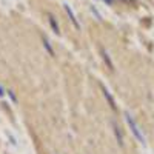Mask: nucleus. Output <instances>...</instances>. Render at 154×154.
I'll return each instance as SVG.
<instances>
[{
    "label": "nucleus",
    "instance_id": "obj_1",
    "mask_svg": "<svg viewBox=\"0 0 154 154\" xmlns=\"http://www.w3.org/2000/svg\"><path fill=\"white\" fill-rule=\"evenodd\" d=\"M125 120H126V123H128V126H130V130H131V133H133V136L139 140L142 145H146V140H145V136L142 134V130L139 128V125H137V122L134 120V117L128 112V111H125Z\"/></svg>",
    "mask_w": 154,
    "mask_h": 154
},
{
    "label": "nucleus",
    "instance_id": "obj_2",
    "mask_svg": "<svg viewBox=\"0 0 154 154\" xmlns=\"http://www.w3.org/2000/svg\"><path fill=\"white\" fill-rule=\"evenodd\" d=\"M100 86V91H102V94H103V97H105V100L108 102V105H109V108L112 109V111H117L119 108H117V103H116V100H114V97L111 96V93L108 91V88L103 85V83H100L99 85Z\"/></svg>",
    "mask_w": 154,
    "mask_h": 154
},
{
    "label": "nucleus",
    "instance_id": "obj_3",
    "mask_svg": "<svg viewBox=\"0 0 154 154\" xmlns=\"http://www.w3.org/2000/svg\"><path fill=\"white\" fill-rule=\"evenodd\" d=\"M111 126H112V133H114L116 139H117V143H119V146H120V148H123V146H125V140H123L122 130L117 126V123H116V122H112V123H111Z\"/></svg>",
    "mask_w": 154,
    "mask_h": 154
},
{
    "label": "nucleus",
    "instance_id": "obj_4",
    "mask_svg": "<svg viewBox=\"0 0 154 154\" xmlns=\"http://www.w3.org/2000/svg\"><path fill=\"white\" fill-rule=\"evenodd\" d=\"M63 6H65V11H66V14H68V19H69V22L72 23V26H74L77 31H80V23H79V20L75 19V14L72 12L71 6H69V5H63Z\"/></svg>",
    "mask_w": 154,
    "mask_h": 154
},
{
    "label": "nucleus",
    "instance_id": "obj_5",
    "mask_svg": "<svg viewBox=\"0 0 154 154\" xmlns=\"http://www.w3.org/2000/svg\"><path fill=\"white\" fill-rule=\"evenodd\" d=\"M100 54H102V59H103L106 68H108L109 71H114V69H116V68H114V62L111 60V57H109V54H108V51H106L105 48H100Z\"/></svg>",
    "mask_w": 154,
    "mask_h": 154
},
{
    "label": "nucleus",
    "instance_id": "obj_6",
    "mask_svg": "<svg viewBox=\"0 0 154 154\" xmlns=\"http://www.w3.org/2000/svg\"><path fill=\"white\" fill-rule=\"evenodd\" d=\"M48 22L51 25V29H53V32L56 35H60V28H59V23L56 22V17L53 14H48Z\"/></svg>",
    "mask_w": 154,
    "mask_h": 154
},
{
    "label": "nucleus",
    "instance_id": "obj_7",
    "mask_svg": "<svg viewBox=\"0 0 154 154\" xmlns=\"http://www.w3.org/2000/svg\"><path fill=\"white\" fill-rule=\"evenodd\" d=\"M42 43H43V48L46 49V53L51 56V57H56V53H54V48L51 45V42L48 40L46 37H42Z\"/></svg>",
    "mask_w": 154,
    "mask_h": 154
},
{
    "label": "nucleus",
    "instance_id": "obj_8",
    "mask_svg": "<svg viewBox=\"0 0 154 154\" xmlns=\"http://www.w3.org/2000/svg\"><path fill=\"white\" fill-rule=\"evenodd\" d=\"M6 94L9 96V99H11L12 102H14V103H17V97H16V94H14V91H12V89H8Z\"/></svg>",
    "mask_w": 154,
    "mask_h": 154
},
{
    "label": "nucleus",
    "instance_id": "obj_9",
    "mask_svg": "<svg viewBox=\"0 0 154 154\" xmlns=\"http://www.w3.org/2000/svg\"><path fill=\"white\" fill-rule=\"evenodd\" d=\"M5 93H6V91H5V89H3V86L0 85V97H3V96H5Z\"/></svg>",
    "mask_w": 154,
    "mask_h": 154
}]
</instances>
